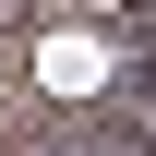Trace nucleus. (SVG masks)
Instances as JSON below:
<instances>
[{
	"label": "nucleus",
	"mask_w": 156,
	"mask_h": 156,
	"mask_svg": "<svg viewBox=\"0 0 156 156\" xmlns=\"http://www.w3.org/2000/svg\"><path fill=\"white\" fill-rule=\"evenodd\" d=\"M96 72H108L96 36H60V48H48V84H96Z\"/></svg>",
	"instance_id": "1"
}]
</instances>
